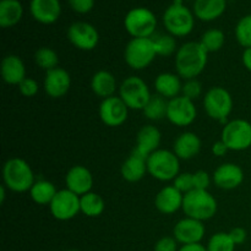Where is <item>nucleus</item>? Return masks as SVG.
Returning <instances> with one entry per match:
<instances>
[{
  "label": "nucleus",
  "mask_w": 251,
  "mask_h": 251,
  "mask_svg": "<svg viewBox=\"0 0 251 251\" xmlns=\"http://www.w3.org/2000/svg\"><path fill=\"white\" fill-rule=\"evenodd\" d=\"M208 51L200 42H188L176 51V68L179 76L185 80L198 77L207 65Z\"/></svg>",
  "instance_id": "obj_1"
},
{
  "label": "nucleus",
  "mask_w": 251,
  "mask_h": 251,
  "mask_svg": "<svg viewBox=\"0 0 251 251\" xmlns=\"http://www.w3.org/2000/svg\"><path fill=\"white\" fill-rule=\"evenodd\" d=\"M4 185L15 193H25L33 186L34 176L32 168L25 159L10 158L2 168Z\"/></svg>",
  "instance_id": "obj_2"
},
{
  "label": "nucleus",
  "mask_w": 251,
  "mask_h": 251,
  "mask_svg": "<svg viewBox=\"0 0 251 251\" xmlns=\"http://www.w3.org/2000/svg\"><path fill=\"white\" fill-rule=\"evenodd\" d=\"M183 211L186 217L198 221H207L217 212V201L207 190L189 191L184 195Z\"/></svg>",
  "instance_id": "obj_3"
},
{
  "label": "nucleus",
  "mask_w": 251,
  "mask_h": 251,
  "mask_svg": "<svg viewBox=\"0 0 251 251\" xmlns=\"http://www.w3.org/2000/svg\"><path fill=\"white\" fill-rule=\"evenodd\" d=\"M194 12L183 5L181 0H176L167 7L163 14V25L167 31L174 37H184L191 33L195 25Z\"/></svg>",
  "instance_id": "obj_4"
},
{
  "label": "nucleus",
  "mask_w": 251,
  "mask_h": 251,
  "mask_svg": "<svg viewBox=\"0 0 251 251\" xmlns=\"http://www.w3.org/2000/svg\"><path fill=\"white\" fill-rule=\"evenodd\" d=\"M179 158L168 150H157L147 158V172L154 179L168 181L179 176Z\"/></svg>",
  "instance_id": "obj_5"
},
{
  "label": "nucleus",
  "mask_w": 251,
  "mask_h": 251,
  "mask_svg": "<svg viewBox=\"0 0 251 251\" xmlns=\"http://www.w3.org/2000/svg\"><path fill=\"white\" fill-rule=\"evenodd\" d=\"M124 26L134 38H151L157 28V19L151 10L135 7L125 16Z\"/></svg>",
  "instance_id": "obj_6"
},
{
  "label": "nucleus",
  "mask_w": 251,
  "mask_h": 251,
  "mask_svg": "<svg viewBox=\"0 0 251 251\" xmlns=\"http://www.w3.org/2000/svg\"><path fill=\"white\" fill-rule=\"evenodd\" d=\"M156 48L152 38H132L125 48L124 58L134 70H144L156 58Z\"/></svg>",
  "instance_id": "obj_7"
},
{
  "label": "nucleus",
  "mask_w": 251,
  "mask_h": 251,
  "mask_svg": "<svg viewBox=\"0 0 251 251\" xmlns=\"http://www.w3.org/2000/svg\"><path fill=\"white\" fill-rule=\"evenodd\" d=\"M119 97L124 100L129 109L144 110L151 98V93L141 77L130 76L120 85Z\"/></svg>",
  "instance_id": "obj_8"
},
{
  "label": "nucleus",
  "mask_w": 251,
  "mask_h": 251,
  "mask_svg": "<svg viewBox=\"0 0 251 251\" xmlns=\"http://www.w3.org/2000/svg\"><path fill=\"white\" fill-rule=\"evenodd\" d=\"M221 140L230 151H244L251 146V124L248 120L235 119L223 127Z\"/></svg>",
  "instance_id": "obj_9"
},
{
  "label": "nucleus",
  "mask_w": 251,
  "mask_h": 251,
  "mask_svg": "<svg viewBox=\"0 0 251 251\" xmlns=\"http://www.w3.org/2000/svg\"><path fill=\"white\" fill-rule=\"evenodd\" d=\"M203 108L210 118L225 122L233 109L232 96L223 87L211 88L203 98Z\"/></svg>",
  "instance_id": "obj_10"
},
{
  "label": "nucleus",
  "mask_w": 251,
  "mask_h": 251,
  "mask_svg": "<svg viewBox=\"0 0 251 251\" xmlns=\"http://www.w3.org/2000/svg\"><path fill=\"white\" fill-rule=\"evenodd\" d=\"M198 110H196L194 100L178 96V97L169 100L168 109H167V119L176 126H188L193 124L196 119Z\"/></svg>",
  "instance_id": "obj_11"
},
{
  "label": "nucleus",
  "mask_w": 251,
  "mask_h": 251,
  "mask_svg": "<svg viewBox=\"0 0 251 251\" xmlns=\"http://www.w3.org/2000/svg\"><path fill=\"white\" fill-rule=\"evenodd\" d=\"M49 207L54 218L59 221H69L81 211L80 198L69 189H64L56 193Z\"/></svg>",
  "instance_id": "obj_12"
},
{
  "label": "nucleus",
  "mask_w": 251,
  "mask_h": 251,
  "mask_svg": "<svg viewBox=\"0 0 251 251\" xmlns=\"http://www.w3.org/2000/svg\"><path fill=\"white\" fill-rule=\"evenodd\" d=\"M68 38L80 50H92L100 42V33L88 22H74L68 29Z\"/></svg>",
  "instance_id": "obj_13"
},
{
  "label": "nucleus",
  "mask_w": 251,
  "mask_h": 251,
  "mask_svg": "<svg viewBox=\"0 0 251 251\" xmlns=\"http://www.w3.org/2000/svg\"><path fill=\"white\" fill-rule=\"evenodd\" d=\"M127 114H129V108L120 97L112 96L105 98L100 105V120L107 126H120L126 122Z\"/></svg>",
  "instance_id": "obj_14"
},
{
  "label": "nucleus",
  "mask_w": 251,
  "mask_h": 251,
  "mask_svg": "<svg viewBox=\"0 0 251 251\" xmlns=\"http://www.w3.org/2000/svg\"><path fill=\"white\" fill-rule=\"evenodd\" d=\"M205 226L201 221L186 217L179 221L173 229V235L176 242L183 245L199 244L205 237Z\"/></svg>",
  "instance_id": "obj_15"
},
{
  "label": "nucleus",
  "mask_w": 251,
  "mask_h": 251,
  "mask_svg": "<svg viewBox=\"0 0 251 251\" xmlns=\"http://www.w3.org/2000/svg\"><path fill=\"white\" fill-rule=\"evenodd\" d=\"M71 86L70 74L61 68L47 71L44 78V91L50 98H61L69 92Z\"/></svg>",
  "instance_id": "obj_16"
},
{
  "label": "nucleus",
  "mask_w": 251,
  "mask_h": 251,
  "mask_svg": "<svg viewBox=\"0 0 251 251\" xmlns=\"http://www.w3.org/2000/svg\"><path fill=\"white\" fill-rule=\"evenodd\" d=\"M29 11L36 21L51 25L60 17L61 5L59 0H31Z\"/></svg>",
  "instance_id": "obj_17"
},
{
  "label": "nucleus",
  "mask_w": 251,
  "mask_h": 251,
  "mask_svg": "<svg viewBox=\"0 0 251 251\" xmlns=\"http://www.w3.org/2000/svg\"><path fill=\"white\" fill-rule=\"evenodd\" d=\"M65 184L70 191L78 196L90 193L93 186V178L91 172L83 166H74L69 169L65 176Z\"/></svg>",
  "instance_id": "obj_18"
},
{
  "label": "nucleus",
  "mask_w": 251,
  "mask_h": 251,
  "mask_svg": "<svg viewBox=\"0 0 251 251\" xmlns=\"http://www.w3.org/2000/svg\"><path fill=\"white\" fill-rule=\"evenodd\" d=\"M244 180V172L234 163H225L218 167L213 173V181L216 185L225 190L238 188Z\"/></svg>",
  "instance_id": "obj_19"
},
{
  "label": "nucleus",
  "mask_w": 251,
  "mask_h": 251,
  "mask_svg": "<svg viewBox=\"0 0 251 251\" xmlns=\"http://www.w3.org/2000/svg\"><path fill=\"white\" fill-rule=\"evenodd\" d=\"M161 144V132L153 125H145L137 132L136 147L134 152L140 156L149 158L154 151H157Z\"/></svg>",
  "instance_id": "obj_20"
},
{
  "label": "nucleus",
  "mask_w": 251,
  "mask_h": 251,
  "mask_svg": "<svg viewBox=\"0 0 251 251\" xmlns=\"http://www.w3.org/2000/svg\"><path fill=\"white\" fill-rule=\"evenodd\" d=\"M184 195L176 186H166L156 196L154 205L157 210L164 215H173L183 207Z\"/></svg>",
  "instance_id": "obj_21"
},
{
  "label": "nucleus",
  "mask_w": 251,
  "mask_h": 251,
  "mask_svg": "<svg viewBox=\"0 0 251 251\" xmlns=\"http://www.w3.org/2000/svg\"><path fill=\"white\" fill-rule=\"evenodd\" d=\"M227 9V0H195L193 12L201 21H213L222 16Z\"/></svg>",
  "instance_id": "obj_22"
},
{
  "label": "nucleus",
  "mask_w": 251,
  "mask_h": 251,
  "mask_svg": "<svg viewBox=\"0 0 251 251\" xmlns=\"http://www.w3.org/2000/svg\"><path fill=\"white\" fill-rule=\"evenodd\" d=\"M2 80L9 85H20L26 78V68L17 55H7L1 61Z\"/></svg>",
  "instance_id": "obj_23"
},
{
  "label": "nucleus",
  "mask_w": 251,
  "mask_h": 251,
  "mask_svg": "<svg viewBox=\"0 0 251 251\" xmlns=\"http://www.w3.org/2000/svg\"><path fill=\"white\" fill-rule=\"evenodd\" d=\"M173 149L179 159H191L200 152L201 140L194 132L186 131L176 140Z\"/></svg>",
  "instance_id": "obj_24"
},
{
  "label": "nucleus",
  "mask_w": 251,
  "mask_h": 251,
  "mask_svg": "<svg viewBox=\"0 0 251 251\" xmlns=\"http://www.w3.org/2000/svg\"><path fill=\"white\" fill-rule=\"evenodd\" d=\"M147 172V158L132 151L131 156L123 163L122 176L129 183L141 180Z\"/></svg>",
  "instance_id": "obj_25"
},
{
  "label": "nucleus",
  "mask_w": 251,
  "mask_h": 251,
  "mask_svg": "<svg viewBox=\"0 0 251 251\" xmlns=\"http://www.w3.org/2000/svg\"><path fill=\"white\" fill-rule=\"evenodd\" d=\"M154 88L157 93L166 100H173L178 97L179 93L183 90V85L180 82V78L176 75L171 73L159 74L154 81Z\"/></svg>",
  "instance_id": "obj_26"
},
{
  "label": "nucleus",
  "mask_w": 251,
  "mask_h": 251,
  "mask_svg": "<svg viewBox=\"0 0 251 251\" xmlns=\"http://www.w3.org/2000/svg\"><path fill=\"white\" fill-rule=\"evenodd\" d=\"M24 7L19 0H1L0 1V26L9 28L21 21Z\"/></svg>",
  "instance_id": "obj_27"
},
{
  "label": "nucleus",
  "mask_w": 251,
  "mask_h": 251,
  "mask_svg": "<svg viewBox=\"0 0 251 251\" xmlns=\"http://www.w3.org/2000/svg\"><path fill=\"white\" fill-rule=\"evenodd\" d=\"M91 87L96 96L105 100L114 95L115 90H117V81L109 71L100 70L93 75Z\"/></svg>",
  "instance_id": "obj_28"
},
{
  "label": "nucleus",
  "mask_w": 251,
  "mask_h": 251,
  "mask_svg": "<svg viewBox=\"0 0 251 251\" xmlns=\"http://www.w3.org/2000/svg\"><path fill=\"white\" fill-rule=\"evenodd\" d=\"M56 189L54 184L47 180H39L33 184V186L29 190L32 200L38 205H50L54 196L56 195Z\"/></svg>",
  "instance_id": "obj_29"
},
{
  "label": "nucleus",
  "mask_w": 251,
  "mask_h": 251,
  "mask_svg": "<svg viewBox=\"0 0 251 251\" xmlns=\"http://www.w3.org/2000/svg\"><path fill=\"white\" fill-rule=\"evenodd\" d=\"M81 212L87 217H98L104 211V201L98 194L90 193L80 196Z\"/></svg>",
  "instance_id": "obj_30"
},
{
  "label": "nucleus",
  "mask_w": 251,
  "mask_h": 251,
  "mask_svg": "<svg viewBox=\"0 0 251 251\" xmlns=\"http://www.w3.org/2000/svg\"><path fill=\"white\" fill-rule=\"evenodd\" d=\"M167 109H168V102L166 98L157 95L151 96L149 103L144 108V114L150 120H161L167 117Z\"/></svg>",
  "instance_id": "obj_31"
},
{
  "label": "nucleus",
  "mask_w": 251,
  "mask_h": 251,
  "mask_svg": "<svg viewBox=\"0 0 251 251\" xmlns=\"http://www.w3.org/2000/svg\"><path fill=\"white\" fill-rule=\"evenodd\" d=\"M226 37L221 29L212 28L206 31L201 37L200 43L205 47L206 50L208 53H213V51H218L223 46H225Z\"/></svg>",
  "instance_id": "obj_32"
},
{
  "label": "nucleus",
  "mask_w": 251,
  "mask_h": 251,
  "mask_svg": "<svg viewBox=\"0 0 251 251\" xmlns=\"http://www.w3.org/2000/svg\"><path fill=\"white\" fill-rule=\"evenodd\" d=\"M34 61H36V64L39 68L49 71L58 68L59 56L55 50H53L51 48L43 47V48H39L36 51V54H34Z\"/></svg>",
  "instance_id": "obj_33"
},
{
  "label": "nucleus",
  "mask_w": 251,
  "mask_h": 251,
  "mask_svg": "<svg viewBox=\"0 0 251 251\" xmlns=\"http://www.w3.org/2000/svg\"><path fill=\"white\" fill-rule=\"evenodd\" d=\"M156 48L157 55L168 56L176 51V42L172 34H157L151 37Z\"/></svg>",
  "instance_id": "obj_34"
},
{
  "label": "nucleus",
  "mask_w": 251,
  "mask_h": 251,
  "mask_svg": "<svg viewBox=\"0 0 251 251\" xmlns=\"http://www.w3.org/2000/svg\"><path fill=\"white\" fill-rule=\"evenodd\" d=\"M237 245L228 233L220 232L213 234L207 243V251H234Z\"/></svg>",
  "instance_id": "obj_35"
},
{
  "label": "nucleus",
  "mask_w": 251,
  "mask_h": 251,
  "mask_svg": "<svg viewBox=\"0 0 251 251\" xmlns=\"http://www.w3.org/2000/svg\"><path fill=\"white\" fill-rule=\"evenodd\" d=\"M235 37L238 43L245 49L251 48V15L242 17L235 27Z\"/></svg>",
  "instance_id": "obj_36"
},
{
  "label": "nucleus",
  "mask_w": 251,
  "mask_h": 251,
  "mask_svg": "<svg viewBox=\"0 0 251 251\" xmlns=\"http://www.w3.org/2000/svg\"><path fill=\"white\" fill-rule=\"evenodd\" d=\"M181 92H183L184 97L194 100L201 96V92H202V86H201V83L199 82L198 80H195V78H193V80H186V82L183 85V90H181Z\"/></svg>",
  "instance_id": "obj_37"
},
{
  "label": "nucleus",
  "mask_w": 251,
  "mask_h": 251,
  "mask_svg": "<svg viewBox=\"0 0 251 251\" xmlns=\"http://www.w3.org/2000/svg\"><path fill=\"white\" fill-rule=\"evenodd\" d=\"M174 186L178 189L180 193H189L194 190V180L191 173H181L174 179Z\"/></svg>",
  "instance_id": "obj_38"
},
{
  "label": "nucleus",
  "mask_w": 251,
  "mask_h": 251,
  "mask_svg": "<svg viewBox=\"0 0 251 251\" xmlns=\"http://www.w3.org/2000/svg\"><path fill=\"white\" fill-rule=\"evenodd\" d=\"M38 83L36 80L31 77H26L21 83L19 85V90L25 97H33L38 92Z\"/></svg>",
  "instance_id": "obj_39"
},
{
  "label": "nucleus",
  "mask_w": 251,
  "mask_h": 251,
  "mask_svg": "<svg viewBox=\"0 0 251 251\" xmlns=\"http://www.w3.org/2000/svg\"><path fill=\"white\" fill-rule=\"evenodd\" d=\"M194 180V189L196 190H207L210 186L211 179L207 172L205 171H198L193 174Z\"/></svg>",
  "instance_id": "obj_40"
},
{
  "label": "nucleus",
  "mask_w": 251,
  "mask_h": 251,
  "mask_svg": "<svg viewBox=\"0 0 251 251\" xmlns=\"http://www.w3.org/2000/svg\"><path fill=\"white\" fill-rule=\"evenodd\" d=\"M71 9L77 14H87L95 6V0H68Z\"/></svg>",
  "instance_id": "obj_41"
},
{
  "label": "nucleus",
  "mask_w": 251,
  "mask_h": 251,
  "mask_svg": "<svg viewBox=\"0 0 251 251\" xmlns=\"http://www.w3.org/2000/svg\"><path fill=\"white\" fill-rule=\"evenodd\" d=\"M178 242L176 238L163 237L154 244V251H178Z\"/></svg>",
  "instance_id": "obj_42"
},
{
  "label": "nucleus",
  "mask_w": 251,
  "mask_h": 251,
  "mask_svg": "<svg viewBox=\"0 0 251 251\" xmlns=\"http://www.w3.org/2000/svg\"><path fill=\"white\" fill-rule=\"evenodd\" d=\"M228 234H229V237L232 238V240L234 242L235 245L243 244V243L247 240V237H248L247 230H245L244 228H242V227L233 228V229L230 230Z\"/></svg>",
  "instance_id": "obj_43"
},
{
  "label": "nucleus",
  "mask_w": 251,
  "mask_h": 251,
  "mask_svg": "<svg viewBox=\"0 0 251 251\" xmlns=\"http://www.w3.org/2000/svg\"><path fill=\"white\" fill-rule=\"evenodd\" d=\"M227 151H228V147L226 146V144L222 141V140H220V141L215 142V144L212 145V153L215 154V156L222 157L227 153Z\"/></svg>",
  "instance_id": "obj_44"
},
{
  "label": "nucleus",
  "mask_w": 251,
  "mask_h": 251,
  "mask_svg": "<svg viewBox=\"0 0 251 251\" xmlns=\"http://www.w3.org/2000/svg\"><path fill=\"white\" fill-rule=\"evenodd\" d=\"M178 251H207V249L199 243V244L183 245Z\"/></svg>",
  "instance_id": "obj_45"
},
{
  "label": "nucleus",
  "mask_w": 251,
  "mask_h": 251,
  "mask_svg": "<svg viewBox=\"0 0 251 251\" xmlns=\"http://www.w3.org/2000/svg\"><path fill=\"white\" fill-rule=\"evenodd\" d=\"M243 64L248 70L251 71V48H247L243 53Z\"/></svg>",
  "instance_id": "obj_46"
},
{
  "label": "nucleus",
  "mask_w": 251,
  "mask_h": 251,
  "mask_svg": "<svg viewBox=\"0 0 251 251\" xmlns=\"http://www.w3.org/2000/svg\"><path fill=\"white\" fill-rule=\"evenodd\" d=\"M4 200H5V186L2 185L1 188H0V201H1V203H4Z\"/></svg>",
  "instance_id": "obj_47"
},
{
  "label": "nucleus",
  "mask_w": 251,
  "mask_h": 251,
  "mask_svg": "<svg viewBox=\"0 0 251 251\" xmlns=\"http://www.w3.org/2000/svg\"><path fill=\"white\" fill-rule=\"evenodd\" d=\"M68 251H78V250H75V249H73V250H68Z\"/></svg>",
  "instance_id": "obj_48"
}]
</instances>
